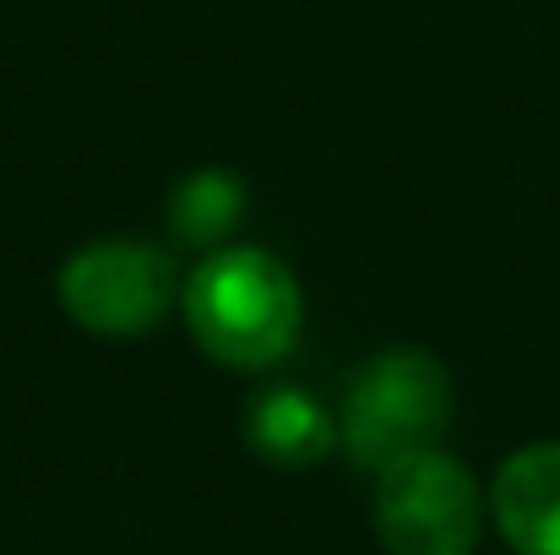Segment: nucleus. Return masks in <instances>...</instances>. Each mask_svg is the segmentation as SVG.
<instances>
[{"instance_id": "obj_3", "label": "nucleus", "mask_w": 560, "mask_h": 555, "mask_svg": "<svg viewBox=\"0 0 560 555\" xmlns=\"http://www.w3.org/2000/svg\"><path fill=\"white\" fill-rule=\"evenodd\" d=\"M55 289L66 316L93 338H142L186 294L175 256L142 240H93L71 251Z\"/></svg>"}, {"instance_id": "obj_1", "label": "nucleus", "mask_w": 560, "mask_h": 555, "mask_svg": "<svg viewBox=\"0 0 560 555\" xmlns=\"http://www.w3.org/2000/svg\"><path fill=\"white\" fill-rule=\"evenodd\" d=\"M180 311L190 338L218 366L267 370L294 349L305 322V294L283 256L261 245H223L196 262Z\"/></svg>"}, {"instance_id": "obj_7", "label": "nucleus", "mask_w": 560, "mask_h": 555, "mask_svg": "<svg viewBox=\"0 0 560 555\" xmlns=\"http://www.w3.org/2000/svg\"><path fill=\"white\" fill-rule=\"evenodd\" d=\"M240 218H245V185L229 170H196L170 196V229L196 251H223Z\"/></svg>"}, {"instance_id": "obj_2", "label": "nucleus", "mask_w": 560, "mask_h": 555, "mask_svg": "<svg viewBox=\"0 0 560 555\" xmlns=\"http://www.w3.org/2000/svg\"><path fill=\"white\" fill-rule=\"evenodd\" d=\"M452 419V375L441 360L419 349H392L360 366L349 381L338 436L360 469H392L413 452H435L441 430Z\"/></svg>"}, {"instance_id": "obj_6", "label": "nucleus", "mask_w": 560, "mask_h": 555, "mask_svg": "<svg viewBox=\"0 0 560 555\" xmlns=\"http://www.w3.org/2000/svg\"><path fill=\"white\" fill-rule=\"evenodd\" d=\"M245 441L256 458L278 463V469H311L322 463L343 436L338 419L300 386H261L245 408Z\"/></svg>"}, {"instance_id": "obj_4", "label": "nucleus", "mask_w": 560, "mask_h": 555, "mask_svg": "<svg viewBox=\"0 0 560 555\" xmlns=\"http://www.w3.org/2000/svg\"><path fill=\"white\" fill-rule=\"evenodd\" d=\"M485 496L452 452H413L375 474V534L386 555H474Z\"/></svg>"}, {"instance_id": "obj_5", "label": "nucleus", "mask_w": 560, "mask_h": 555, "mask_svg": "<svg viewBox=\"0 0 560 555\" xmlns=\"http://www.w3.org/2000/svg\"><path fill=\"white\" fill-rule=\"evenodd\" d=\"M490 512L517 555H560V441L523 447L495 469Z\"/></svg>"}]
</instances>
